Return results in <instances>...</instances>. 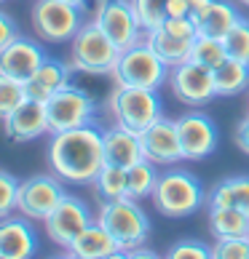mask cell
Wrapping results in <instances>:
<instances>
[{
  "instance_id": "6da1fadb",
  "label": "cell",
  "mask_w": 249,
  "mask_h": 259,
  "mask_svg": "<svg viewBox=\"0 0 249 259\" xmlns=\"http://www.w3.org/2000/svg\"><path fill=\"white\" fill-rule=\"evenodd\" d=\"M49 163L54 174L73 185H94V179L104 166L102 131L94 126H81L59 131L51 137Z\"/></svg>"
},
{
  "instance_id": "7a4b0ae2",
  "label": "cell",
  "mask_w": 249,
  "mask_h": 259,
  "mask_svg": "<svg viewBox=\"0 0 249 259\" xmlns=\"http://www.w3.org/2000/svg\"><path fill=\"white\" fill-rule=\"evenodd\" d=\"M204 187L201 182L183 168H171L166 174H161L153 190V203L156 211H161L164 217L180 219V217H190L193 211L204 206Z\"/></svg>"
},
{
  "instance_id": "3957f363",
  "label": "cell",
  "mask_w": 249,
  "mask_h": 259,
  "mask_svg": "<svg viewBox=\"0 0 249 259\" xmlns=\"http://www.w3.org/2000/svg\"><path fill=\"white\" fill-rule=\"evenodd\" d=\"M97 222L116 238L121 251L139 248L150 235V219L148 214L137 206L131 198H118V200H104Z\"/></svg>"
},
{
  "instance_id": "277c9868",
  "label": "cell",
  "mask_w": 249,
  "mask_h": 259,
  "mask_svg": "<svg viewBox=\"0 0 249 259\" xmlns=\"http://www.w3.org/2000/svg\"><path fill=\"white\" fill-rule=\"evenodd\" d=\"M110 112L118 126L134 134H142L164 118L156 89H139V85H116V91L110 94Z\"/></svg>"
},
{
  "instance_id": "5b68a950",
  "label": "cell",
  "mask_w": 249,
  "mask_h": 259,
  "mask_svg": "<svg viewBox=\"0 0 249 259\" xmlns=\"http://www.w3.org/2000/svg\"><path fill=\"white\" fill-rule=\"evenodd\" d=\"M118 56V46L102 32L97 22H86L73 37V70L89 75H113Z\"/></svg>"
},
{
  "instance_id": "8992f818",
  "label": "cell",
  "mask_w": 249,
  "mask_h": 259,
  "mask_svg": "<svg viewBox=\"0 0 249 259\" xmlns=\"http://www.w3.org/2000/svg\"><path fill=\"white\" fill-rule=\"evenodd\" d=\"M169 70L171 67L142 40L137 46H131V49L121 51L113 78H116L118 85H139V89L158 91V85L169 78Z\"/></svg>"
},
{
  "instance_id": "52a82bcc",
  "label": "cell",
  "mask_w": 249,
  "mask_h": 259,
  "mask_svg": "<svg viewBox=\"0 0 249 259\" xmlns=\"http://www.w3.org/2000/svg\"><path fill=\"white\" fill-rule=\"evenodd\" d=\"M46 112H49V128L51 134L91 126L94 115H97V102L78 85L67 83L62 91H56L54 97L46 102Z\"/></svg>"
},
{
  "instance_id": "ba28073f",
  "label": "cell",
  "mask_w": 249,
  "mask_h": 259,
  "mask_svg": "<svg viewBox=\"0 0 249 259\" xmlns=\"http://www.w3.org/2000/svg\"><path fill=\"white\" fill-rule=\"evenodd\" d=\"M32 27L49 43L73 40L75 32L83 27V8L62 0H38L32 8Z\"/></svg>"
},
{
  "instance_id": "9c48e42d",
  "label": "cell",
  "mask_w": 249,
  "mask_h": 259,
  "mask_svg": "<svg viewBox=\"0 0 249 259\" xmlns=\"http://www.w3.org/2000/svg\"><path fill=\"white\" fill-rule=\"evenodd\" d=\"M94 22L102 27V32L118 46V51H126L131 46L142 43L145 27H142L131 0H102Z\"/></svg>"
},
{
  "instance_id": "30bf717a",
  "label": "cell",
  "mask_w": 249,
  "mask_h": 259,
  "mask_svg": "<svg viewBox=\"0 0 249 259\" xmlns=\"http://www.w3.org/2000/svg\"><path fill=\"white\" fill-rule=\"evenodd\" d=\"M169 83H171V94L177 97V102L188 104V107H201V104H209L217 97L215 70L201 67L196 62L174 64L169 70Z\"/></svg>"
},
{
  "instance_id": "8fae6325",
  "label": "cell",
  "mask_w": 249,
  "mask_h": 259,
  "mask_svg": "<svg viewBox=\"0 0 249 259\" xmlns=\"http://www.w3.org/2000/svg\"><path fill=\"white\" fill-rule=\"evenodd\" d=\"M64 187L54 177H30L19 182V198H16V211H22L27 219H49V214L59 206L64 198Z\"/></svg>"
},
{
  "instance_id": "7c38bea8",
  "label": "cell",
  "mask_w": 249,
  "mask_h": 259,
  "mask_svg": "<svg viewBox=\"0 0 249 259\" xmlns=\"http://www.w3.org/2000/svg\"><path fill=\"white\" fill-rule=\"evenodd\" d=\"M89 225H91V214H89V208H86V203L78 200L75 195H64L59 200V206H56L49 214V219H46V233H49V238L56 246L70 248L73 241Z\"/></svg>"
},
{
  "instance_id": "4fadbf2b",
  "label": "cell",
  "mask_w": 249,
  "mask_h": 259,
  "mask_svg": "<svg viewBox=\"0 0 249 259\" xmlns=\"http://www.w3.org/2000/svg\"><path fill=\"white\" fill-rule=\"evenodd\" d=\"M177 134L185 160H204L217 147V126L204 112H185L177 118Z\"/></svg>"
},
{
  "instance_id": "5bb4252c",
  "label": "cell",
  "mask_w": 249,
  "mask_h": 259,
  "mask_svg": "<svg viewBox=\"0 0 249 259\" xmlns=\"http://www.w3.org/2000/svg\"><path fill=\"white\" fill-rule=\"evenodd\" d=\"M142 152L150 163L156 166H177L180 160H185L183 145H180V134H177V120L161 118L150 128L139 134Z\"/></svg>"
},
{
  "instance_id": "9a60e30c",
  "label": "cell",
  "mask_w": 249,
  "mask_h": 259,
  "mask_svg": "<svg viewBox=\"0 0 249 259\" xmlns=\"http://www.w3.org/2000/svg\"><path fill=\"white\" fill-rule=\"evenodd\" d=\"M6 137L14 142H32L43 134H49V112H46V102H38L27 97L19 107L3 120Z\"/></svg>"
},
{
  "instance_id": "2e32d148",
  "label": "cell",
  "mask_w": 249,
  "mask_h": 259,
  "mask_svg": "<svg viewBox=\"0 0 249 259\" xmlns=\"http://www.w3.org/2000/svg\"><path fill=\"white\" fill-rule=\"evenodd\" d=\"M46 62V54L38 43L16 37L11 46H6L0 51V72L11 75V78L27 83L38 72V67Z\"/></svg>"
},
{
  "instance_id": "e0dca14e",
  "label": "cell",
  "mask_w": 249,
  "mask_h": 259,
  "mask_svg": "<svg viewBox=\"0 0 249 259\" xmlns=\"http://www.w3.org/2000/svg\"><path fill=\"white\" fill-rule=\"evenodd\" d=\"M102 150H104V163L121 166V168H129V166H134V163H139L145 158L139 134L123 128L118 123L113 128L102 131Z\"/></svg>"
},
{
  "instance_id": "ac0fdd59",
  "label": "cell",
  "mask_w": 249,
  "mask_h": 259,
  "mask_svg": "<svg viewBox=\"0 0 249 259\" xmlns=\"http://www.w3.org/2000/svg\"><path fill=\"white\" fill-rule=\"evenodd\" d=\"M35 230L24 219H0V259H27L35 254Z\"/></svg>"
},
{
  "instance_id": "d6986e66",
  "label": "cell",
  "mask_w": 249,
  "mask_h": 259,
  "mask_svg": "<svg viewBox=\"0 0 249 259\" xmlns=\"http://www.w3.org/2000/svg\"><path fill=\"white\" fill-rule=\"evenodd\" d=\"M67 251H70V256H78V259H110V256H123L121 246L116 243V238H113L99 222H91V225L73 241V246L67 248Z\"/></svg>"
},
{
  "instance_id": "ffe728a7",
  "label": "cell",
  "mask_w": 249,
  "mask_h": 259,
  "mask_svg": "<svg viewBox=\"0 0 249 259\" xmlns=\"http://www.w3.org/2000/svg\"><path fill=\"white\" fill-rule=\"evenodd\" d=\"M67 83H70V67L59 59H49V56H46V62L38 67V72L24 85H27V97L30 99L49 102Z\"/></svg>"
},
{
  "instance_id": "44dd1931",
  "label": "cell",
  "mask_w": 249,
  "mask_h": 259,
  "mask_svg": "<svg viewBox=\"0 0 249 259\" xmlns=\"http://www.w3.org/2000/svg\"><path fill=\"white\" fill-rule=\"evenodd\" d=\"M238 11L233 8V3H228V0H215L212 6H209L206 14H201L198 19L193 22L198 24V35H209V37H223L233 30V24L238 22Z\"/></svg>"
},
{
  "instance_id": "7402d4cb",
  "label": "cell",
  "mask_w": 249,
  "mask_h": 259,
  "mask_svg": "<svg viewBox=\"0 0 249 259\" xmlns=\"http://www.w3.org/2000/svg\"><path fill=\"white\" fill-rule=\"evenodd\" d=\"M145 43H148L150 49L156 51V54H158V56H161V59H164L169 67L188 62L190 46H193V40H185V37L171 35L169 30H164V27L148 30V32H145Z\"/></svg>"
},
{
  "instance_id": "603a6c76",
  "label": "cell",
  "mask_w": 249,
  "mask_h": 259,
  "mask_svg": "<svg viewBox=\"0 0 249 259\" xmlns=\"http://www.w3.org/2000/svg\"><path fill=\"white\" fill-rule=\"evenodd\" d=\"M209 230L215 238H241L249 235V214L241 208H209Z\"/></svg>"
},
{
  "instance_id": "cb8c5ba5",
  "label": "cell",
  "mask_w": 249,
  "mask_h": 259,
  "mask_svg": "<svg viewBox=\"0 0 249 259\" xmlns=\"http://www.w3.org/2000/svg\"><path fill=\"white\" fill-rule=\"evenodd\" d=\"M215 85L217 97H236L249 85V64L238 59H228L215 70Z\"/></svg>"
},
{
  "instance_id": "d4e9b609",
  "label": "cell",
  "mask_w": 249,
  "mask_h": 259,
  "mask_svg": "<svg viewBox=\"0 0 249 259\" xmlns=\"http://www.w3.org/2000/svg\"><path fill=\"white\" fill-rule=\"evenodd\" d=\"M158 177L161 174L156 171V163H150L148 158H142L139 163L129 166L126 168V198H131V200L153 198Z\"/></svg>"
},
{
  "instance_id": "484cf974",
  "label": "cell",
  "mask_w": 249,
  "mask_h": 259,
  "mask_svg": "<svg viewBox=\"0 0 249 259\" xmlns=\"http://www.w3.org/2000/svg\"><path fill=\"white\" fill-rule=\"evenodd\" d=\"M225 59H228V54H225L223 40L220 37H209V35H198L188 54V62H196L201 67H209V70H217Z\"/></svg>"
},
{
  "instance_id": "4316f807",
  "label": "cell",
  "mask_w": 249,
  "mask_h": 259,
  "mask_svg": "<svg viewBox=\"0 0 249 259\" xmlns=\"http://www.w3.org/2000/svg\"><path fill=\"white\" fill-rule=\"evenodd\" d=\"M94 187L102 200H118V198H126V168L121 166H110L104 163L102 171L94 179Z\"/></svg>"
},
{
  "instance_id": "83f0119b",
  "label": "cell",
  "mask_w": 249,
  "mask_h": 259,
  "mask_svg": "<svg viewBox=\"0 0 249 259\" xmlns=\"http://www.w3.org/2000/svg\"><path fill=\"white\" fill-rule=\"evenodd\" d=\"M27 99V85L11 75L0 72V120H6Z\"/></svg>"
},
{
  "instance_id": "f1b7e54d",
  "label": "cell",
  "mask_w": 249,
  "mask_h": 259,
  "mask_svg": "<svg viewBox=\"0 0 249 259\" xmlns=\"http://www.w3.org/2000/svg\"><path fill=\"white\" fill-rule=\"evenodd\" d=\"M223 46L231 59L249 64V19H238L233 24V30L223 37Z\"/></svg>"
},
{
  "instance_id": "f546056e",
  "label": "cell",
  "mask_w": 249,
  "mask_h": 259,
  "mask_svg": "<svg viewBox=\"0 0 249 259\" xmlns=\"http://www.w3.org/2000/svg\"><path fill=\"white\" fill-rule=\"evenodd\" d=\"M134 3V11H137L142 27L148 30H156V27H161L166 22V6L169 0H131Z\"/></svg>"
},
{
  "instance_id": "4dcf8cb0",
  "label": "cell",
  "mask_w": 249,
  "mask_h": 259,
  "mask_svg": "<svg viewBox=\"0 0 249 259\" xmlns=\"http://www.w3.org/2000/svg\"><path fill=\"white\" fill-rule=\"evenodd\" d=\"M215 259H249V235L241 238H217L212 246Z\"/></svg>"
},
{
  "instance_id": "1f68e13d",
  "label": "cell",
  "mask_w": 249,
  "mask_h": 259,
  "mask_svg": "<svg viewBox=\"0 0 249 259\" xmlns=\"http://www.w3.org/2000/svg\"><path fill=\"white\" fill-rule=\"evenodd\" d=\"M19 198V182L8 171H0V219H6L16 208Z\"/></svg>"
},
{
  "instance_id": "d6a6232c",
  "label": "cell",
  "mask_w": 249,
  "mask_h": 259,
  "mask_svg": "<svg viewBox=\"0 0 249 259\" xmlns=\"http://www.w3.org/2000/svg\"><path fill=\"white\" fill-rule=\"evenodd\" d=\"M171 259H209L212 256V248L204 246L201 241H180L169 248V254Z\"/></svg>"
},
{
  "instance_id": "836d02e7",
  "label": "cell",
  "mask_w": 249,
  "mask_h": 259,
  "mask_svg": "<svg viewBox=\"0 0 249 259\" xmlns=\"http://www.w3.org/2000/svg\"><path fill=\"white\" fill-rule=\"evenodd\" d=\"M225 185L231 190V206L249 214V177H231L225 179Z\"/></svg>"
},
{
  "instance_id": "e575fe53",
  "label": "cell",
  "mask_w": 249,
  "mask_h": 259,
  "mask_svg": "<svg viewBox=\"0 0 249 259\" xmlns=\"http://www.w3.org/2000/svg\"><path fill=\"white\" fill-rule=\"evenodd\" d=\"M19 37V30H16V24H14V19L0 11V51L6 49V46H11L14 40Z\"/></svg>"
},
{
  "instance_id": "d590c367",
  "label": "cell",
  "mask_w": 249,
  "mask_h": 259,
  "mask_svg": "<svg viewBox=\"0 0 249 259\" xmlns=\"http://www.w3.org/2000/svg\"><path fill=\"white\" fill-rule=\"evenodd\" d=\"M236 145L249 155V115L238 123V128H236Z\"/></svg>"
},
{
  "instance_id": "8d00e7d4",
  "label": "cell",
  "mask_w": 249,
  "mask_h": 259,
  "mask_svg": "<svg viewBox=\"0 0 249 259\" xmlns=\"http://www.w3.org/2000/svg\"><path fill=\"white\" fill-rule=\"evenodd\" d=\"M174 16H190L188 0H169V6H166V19H174Z\"/></svg>"
},
{
  "instance_id": "74e56055",
  "label": "cell",
  "mask_w": 249,
  "mask_h": 259,
  "mask_svg": "<svg viewBox=\"0 0 249 259\" xmlns=\"http://www.w3.org/2000/svg\"><path fill=\"white\" fill-rule=\"evenodd\" d=\"M215 0H188V8H190V16L198 19L201 14H206L209 11V6H212Z\"/></svg>"
},
{
  "instance_id": "f35d334b",
  "label": "cell",
  "mask_w": 249,
  "mask_h": 259,
  "mask_svg": "<svg viewBox=\"0 0 249 259\" xmlns=\"http://www.w3.org/2000/svg\"><path fill=\"white\" fill-rule=\"evenodd\" d=\"M62 3H70L75 8H86V0H62Z\"/></svg>"
},
{
  "instance_id": "ab89813d",
  "label": "cell",
  "mask_w": 249,
  "mask_h": 259,
  "mask_svg": "<svg viewBox=\"0 0 249 259\" xmlns=\"http://www.w3.org/2000/svg\"><path fill=\"white\" fill-rule=\"evenodd\" d=\"M241 3H244V6H246V8H249V0H241Z\"/></svg>"
},
{
  "instance_id": "60d3db41",
  "label": "cell",
  "mask_w": 249,
  "mask_h": 259,
  "mask_svg": "<svg viewBox=\"0 0 249 259\" xmlns=\"http://www.w3.org/2000/svg\"><path fill=\"white\" fill-rule=\"evenodd\" d=\"M0 3H3V0H0Z\"/></svg>"
},
{
  "instance_id": "b9f144b4",
  "label": "cell",
  "mask_w": 249,
  "mask_h": 259,
  "mask_svg": "<svg viewBox=\"0 0 249 259\" xmlns=\"http://www.w3.org/2000/svg\"><path fill=\"white\" fill-rule=\"evenodd\" d=\"M246 115H249V112H246Z\"/></svg>"
}]
</instances>
